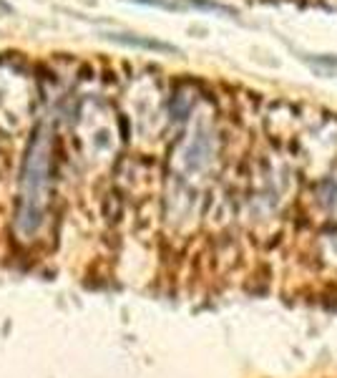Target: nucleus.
Segmentation results:
<instances>
[{
  "instance_id": "nucleus-1",
  "label": "nucleus",
  "mask_w": 337,
  "mask_h": 378,
  "mask_svg": "<svg viewBox=\"0 0 337 378\" xmlns=\"http://www.w3.org/2000/svg\"><path fill=\"white\" fill-rule=\"evenodd\" d=\"M48 157L50 141L43 132H38L31 149H28L23 182H20L18 217H15L20 234H33L43 222L45 197H48Z\"/></svg>"
}]
</instances>
